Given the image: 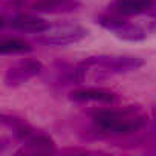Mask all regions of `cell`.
I'll list each match as a JSON object with an SVG mask.
<instances>
[{
    "label": "cell",
    "instance_id": "5bb4252c",
    "mask_svg": "<svg viewBox=\"0 0 156 156\" xmlns=\"http://www.w3.org/2000/svg\"><path fill=\"white\" fill-rule=\"evenodd\" d=\"M20 2H23V0H20Z\"/></svg>",
    "mask_w": 156,
    "mask_h": 156
},
{
    "label": "cell",
    "instance_id": "4fadbf2b",
    "mask_svg": "<svg viewBox=\"0 0 156 156\" xmlns=\"http://www.w3.org/2000/svg\"><path fill=\"white\" fill-rule=\"evenodd\" d=\"M150 29H151V31H154V32H156V22H153V23H151V25H150Z\"/></svg>",
    "mask_w": 156,
    "mask_h": 156
},
{
    "label": "cell",
    "instance_id": "9c48e42d",
    "mask_svg": "<svg viewBox=\"0 0 156 156\" xmlns=\"http://www.w3.org/2000/svg\"><path fill=\"white\" fill-rule=\"evenodd\" d=\"M2 124H3L5 127H9V129L14 132L16 138H19V139H22V141L28 139V138L35 132V130L32 129V126H29L23 118H19V116H16V115H6V113H3V115H2Z\"/></svg>",
    "mask_w": 156,
    "mask_h": 156
},
{
    "label": "cell",
    "instance_id": "8fae6325",
    "mask_svg": "<svg viewBox=\"0 0 156 156\" xmlns=\"http://www.w3.org/2000/svg\"><path fill=\"white\" fill-rule=\"evenodd\" d=\"M113 34H115L119 40L133 41V43L142 41V40L147 38V31H145L144 28H141V26H138V25H133V23H130V22H127V20H126Z\"/></svg>",
    "mask_w": 156,
    "mask_h": 156
},
{
    "label": "cell",
    "instance_id": "7a4b0ae2",
    "mask_svg": "<svg viewBox=\"0 0 156 156\" xmlns=\"http://www.w3.org/2000/svg\"><path fill=\"white\" fill-rule=\"evenodd\" d=\"M81 63L87 67V70L94 69L100 76H110L138 70L144 64V60L133 55H97L87 57Z\"/></svg>",
    "mask_w": 156,
    "mask_h": 156
},
{
    "label": "cell",
    "instance_id": "7c38bea8",
    "mask_svg": "<svg viewBox=\"0 0 156 156\" xmlns=\"http://www.w3.org/2000/svg\"><path fill=\"white\" fill-rule=\"evenodd\" d=\"M26 144L28 148H31L32 151H52L55 148V142L49 135L44 133H37L34 132L28 139L23 141Z\"/></svg>",
    "mask_w": 156,
    "mask_h": 156
},
{
    "label": "cell",
    "instance_id": "ba28073f",
    "mask_svg": "<svg viewBox=\"0 0 156 156\" xmlns=\"http://www.w3.org/2000/svg\"><path fill=\"white\" fill-rule=\"evenodd\" d=\"M80 6V0H37L32 3V9L43 14H66L76 11Z\"/></svg>",
    "mask_w": 156,
    "mask_h": 156
},
{
    "label": "cell",
    "instance_id": "52a82bcc",
    "mask_svg": "<svg viewBox=\"0 0 156 156\" xmlns=\"http://www.w3.org/2000/svg\"><path fill=\"white\" fill-rule=\"evenodd\" d=\"M69 100L76 101V103H86V101H94V103H103V104H113L116 101L115 92L103 87H86V89H76L69 94Z\"/></svg>",
    "mask_w": 156,
    "mask_h": 156
},
{
    "label": "cell",
    "instance_id": "6da1fadb",
    "mask_svg": "<svg viewBox=\"0 0 156 156\" xmlns=\"http://www.w3.org/2000/svg\"><path fill=\"white\" fill-rule=\"evenodd\" d=\"M94 126L107 135H132L142 129L145 116L135 106L121 109H104L94 113Z\"/></svg>",
    "mask_w": 156,
    "mask_h": 156
},
{
    "label": "cell",
    "instance_id": "8992f818",
    "mask_svg": "<svg viewBox=\"0 0 156 156\" xmlns=\"http://www.w3.org/2000/svg\"><path fill=\"white\" fill-rule=\"evenodd\" d=\"M109 12L130 17L139 14L156 16V0H113L107 6Z\"/></svg>",
    "mask_w": 156,
    "mask_h": 156
},
{
    "label": "cell",
    "instance_id": "277c9868",
    "mask_svg": "<svg viewBox=\"0 0 156 156\" xmlns=\"http://www.w3.org/2000/svg\"><path fill=\"white\" fill-rule=\"evenodd\" d=\"M44 70V66L38 60H22L19 63H14L8 67L3 76V83L6 87H19L34 76L40 75Z\"/></svg>",
    "mask_w": 156,
    "mask_h": 156
},
{
    "label": "cell",
    "instance_id": "3957f363",
    "mask_svg": "<svg viewBox=\"0 0 156 156\" xmlns=\"http://www.w3.org/2000/svg\"><path fill=\"white\" fill-rule=\"evenodd\" d=\"M87 29L80 26V25H57L51 26L46 32L41 34L38 41L48 44V46H67L81 41L83 38L87 37Z\"/></svg>",
    "mask_w": 156,
    "mask_h": 156
},
{
    "label": "cell",
    "instance_id": "5b68a950",
    "mask_svg": "<svg viewBox=\"0 0 156 156\" xmlns=\"http://www.w3.org/2000/svg\"><path fill=\"white\" fill-rule=\"evenodd\" d=\"M5 26H9L20 32H31V34H43L51 28L49 22L32 14H14L9 19H6V14H3L2 28Z\"/></svg>",
    "mask_w": 156,
    "mask_h": 156
},
{
    "label": "cell",
    "instance_id": "30bf717a",
    "mask_svg": "<svg viewBox=\"0 0 156 156\" xmlns=\"http://www.w3.org/2000/svg\"><path fill=\"white\" fill-rule=\"evenodd\" d=\"M34 48L29 41L19 38V37H8L0 41V54L2 55H19V54H29Z\"/></svg>",
    "mask_w": 156,
    "mask_h": 156
}]
</instances>
